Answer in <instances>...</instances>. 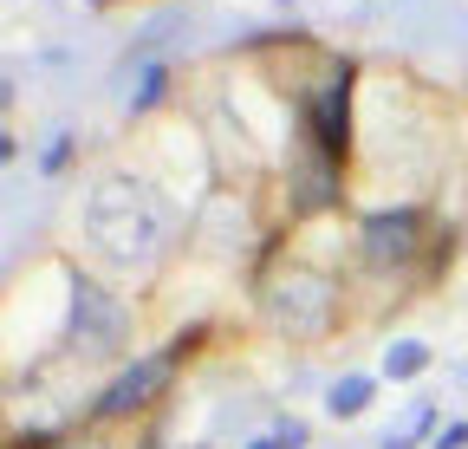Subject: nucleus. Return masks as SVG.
I'll return each instance as SVG.
<instances>
[{"label": "nucleus", "mask_w": 468, "mask_h": 449, "mask_svg": "<svg viewBox=\"0 0 468 449\" xmlns=\"http://www.w3.org/2000/svg\"><path fill=\"white\" fill-rule=\"evenodd\" d=\"M163 378H169V352H156V358H144V365H131L124 378H117V384L104 390V404H98V411H104V417H124V411H137V404L150 398V390H156Z\"/></svg>", "instance_id": "f257e3e1"}, {"label": "nucleus", "mask_w": 468, "mask_h": 449, "mask_svg": "<svg viewBox=\"0 0 468 449\" xmlns=\"http://www.w3.org/2000/svg\"><path fill=\"white\" fill-rule=\"evenodd\" d=\"M313 118H319V150L338 156V150H345V124H338V118H345V91H332V98L313 111Z\"/></svg>", "instance_id": "f03ea898"}, {"label": "nucleus", "mask_w": 468, "mask_h": 449, "mask_svg": "<svg viewBox=\"0 0 468 449\" xmlns=\"http://www.w3.org/2000/svg\"><path fill=\"white\" fill-rule=\"evenodd\" d=\"M365 398H371V384H365V378L332 384V417H358V411H365Z\"/></svg>", "instance_id": "7ed1b4c3"}, {"label": "nucleus", "mask_w": 468, "mask_h": 449, "mask_svg": "<svg viewBox=\"0 0 468 449\" xmlns=\"http://www.w3.org/2000/svg\"><path fill=\"white\" fill-rule=\"evenodd\" d=\"M384 371H390V378H410V371H423V346H397V352L384 358Z\"/></svg>", "instance_id": "20e7f679"}]
</instances>
